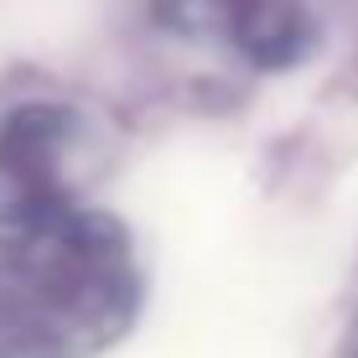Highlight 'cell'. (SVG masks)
Segmentation results:
<instances>
[{
    "label": "cell",
    "mask_w": 358,
    "mask_h": 358,
    "mask_svg": "<svg viewBox=\"0 0 358 358\" xmlns=\"http://www.w3.org/2000/svg\"><path fill=\"white\" fill-rule=\"evenodd\" d=\"M141 306V250L109 208L0 224V358H99L130 338Z\"/></svg>",
    "instance_id": "obj_1"
},
{
    "label": "cell",
    "mask_w": 358,
    "mask_h": 358,
    "mask_svg": "<svg viewBox=\"0 0 358 358\" xmlns=\"http://www.w3.org/2000/svg\"><path fill=\"white\" fill-rule=\"evenodd\" d=\"M156 21L250 73H291L327 42L338 0H151Z\"/></svg>",
    "instance_id": "obj_2"
},
{
    "label": "cell",
    "mask_w": 358,
    "mask_h": 358,
    "mask_svg": "<svg viewBox=\"0 0 358 358\" xmlns=\"http://www.w3.org/2000/svg\"><path fill=\"white\" fill-rule=\"evenodd\" d=\"M89 120L63 99H21L0 115V224L47 218L78 197Z\"/></svg>",
    "instance_id": "obj_3"
},
{
    "label": "cell",
    "mask_w": 358,
    "mask_h": 358,
    "mask_svg": "<svg viewBox=\"0 0 358 358\" xmlns=\"http://www.w3.org/2000/svg\"><path fill=\"white\" fill-rule=\"evenodd\" d=\"M348 358H358V332H353V343H348Z\"/></svg>",
    "instance_id": "obj_4"
}]
</instances>
